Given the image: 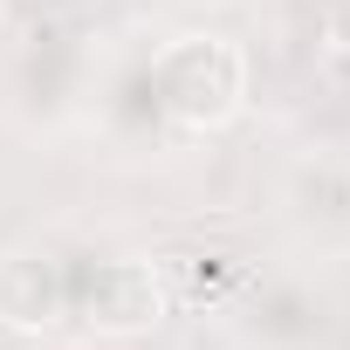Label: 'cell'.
<instances>
[{
	"instance_id": "1",
	"label": "cell",
	"mask_w": 350,
	"mask_h": 350,
	"mask_svg": "<svg viewBox=\"0 0 350 350\" xmlns=\"http://www.w3.org/2000/svg\"><path fill=\"white\" fill-rule=\"evenodd\" d=\"M323 323H329V302H323L302 275L261 282V288L247 295V309H241V329H247L254 350H309V343L323 336Z\"/></svg>"
}]
</instances>
